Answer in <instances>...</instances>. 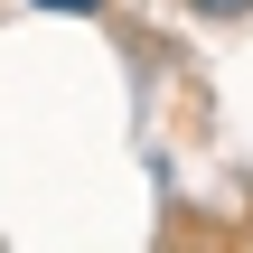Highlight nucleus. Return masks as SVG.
I'll list each match as a JSON object with an SVG mask.
<instances>
[{"label":"nucleus","mask_w":253,"mask_h":253,"mask_svg":"<svg viewBox=\"0 0 253 253\" xmlns=\"http://www.w3.org/2000/svg\"><path fill=\"white\" fill-rule=\"evenodd\" d=\"M28 9H47V19H84V28L113 19V0H28Z\"/></svg>","instance_id":"f03ea898"},{"label":"nucleus","mask_w":253,"mask_h":253,"mask_svg":"<svg viewBox=\"0 0 253 253\" xmlns=\"http://www.w3.org/2000/svg\"><path fill=\"white\" fill-rule=\"evenodd\" d=\"M188 19H207V28H244L253 19V0H178Z\"/></svg>","instance_id":"f257e3e1"}]
</instances>
